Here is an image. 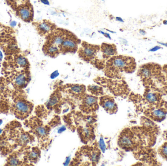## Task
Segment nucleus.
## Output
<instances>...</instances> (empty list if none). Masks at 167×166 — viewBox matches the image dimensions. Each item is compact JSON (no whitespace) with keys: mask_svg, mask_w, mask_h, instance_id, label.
<instances>
[{"mask_svg":"<svg viewBox=\"0 0 167 166\" xmlns=\"http://www.w3.org/2000/svg\"><path fill=\"white\" fill-rule=\"evenodd\" d=\"M136 63L133 58L124 56H114L108 60L105 73L109 77H116L120 73H132L135 71Z\"/></svg>","mask_w":167,"mask_h":166,"instance_id":"nucleus-1","label":"nucleus"},{"mask_svg":"<svg viewBox=\"0 0 167 166\" xmlns=\"http://www.w3.org/2000/svg\"><path fill=\"white\" fill-rule=\"evenodd\" d=\"M0 50L5 55L22 52L13 28L0 21Z\"/></svg>","mask_w":167,"mask_h":166,"instance_id":"nucleus-2","label":"nucleus"},{"mask_svg":"<svg viewBox=\"0 0 167 166\" xmlns=\"http://www.w3.org/2000/svg\"><path fill=\"white\" fill-rule=\"evenodd\" d=\"M16 98H15L11 106V110L17 118L23 119L29 116L33 108L32 103L23 98V90H15Z\"/></svg>","mask_w":167,"mask_h":166,"instance_id":"nucleus-3","label":"nucleus"},{"mask_svg":"<svg viewBox=\"0 0 167 166\" xmlns=\"http://www.w3.org/2000/svg\"><path fill=\"white\" fill-rule=\"evenodd\" d=\"M16 17L23 22L32 23L34 19V9L29 0L24 2L12 10Z\"/></svg>","mask_w":167,"mask_h":166,"instance_id":"nucleus-4","label":"nucleus"},{"mask_svg":"<svg viewBox=\"0 0 167 166\" xmlns=\"http://www.w3.org/2000/svg\"><path fill=\"white\" fill-rule=\"evenodd\" d=\"M80 43V40L74 34L69 31L63 43L59 47L60 53L63 54L74 53L77 50Z\"/></svg>","mask_w":167,"mask_h":166,"instance_id":"nucleus-5","label":"nucleus"},{"mask_svg":"<svg viewBox=\"0 0 167 166\" xmlns=\"http://www.w3.org/2000/svg\"><path fill=\"white\" fill-rule=\"evenodd\" d=\"M100 50V46L91 45L84 42L78 50V54L82 59L89 62L95 59Z\"/></svg>","mask_w":167,"mask_h":166,"instance_id":"nucleus-6","label":"nucleus"},{"mask_svg":"<svg viewBox=\"0 0 167 166\" xmlns=\"http://www.w3.org/2000/svg\"><path fill=\"white\" fill-rule=\"evenodd\" d=\"M32 24L38 34L42 37L47 36L52 31L56 28V26L55 24L46 20L38 22H33Z\"/></svg>","mask_w":167,"mask_h":166,"instance_id":"nucleus-7","label":"nucleus"},{"mask_svg":"<svg viewBox=\"0 0 167 166\" xmlns=\"http://www.w3.org/2000/svg\"><path fill=\"white\" fill-rule=\"evenodd\" d=\"M69 31L62 28H55L46 36V42L51 43L59 47L67 36Z\"/></svg>","mask_w":167,"mask_h":166,"instance_id":"nucleus-8","label":"nucleus"},{"mask_svg":"<svg viewBox=\"0 0 167 166\" xmlns=\"http://www.w3.org/2000/svg\"><path fill=\"white\" fill-rule=\"evenodd\" d=\"M81 109L86 113L95 112L98 109V98L92 96H86L82 101Z\"/></svg>","mask_w":167,"mask_h":166,"instance_id":"nucleus-9","label":"nucleus"},{"mask_svg":"<svg viewBox=\"0 0 167 166\" xmlns=\"http://www.w3.org/2000/svg\"><path fill=\"white\" fill-rule=\"evenodd\" d=\"M99 104L108 113L113 114L117 111V106L113 97L108 96H102L100 99Z\"/></svg>","mask_w":167,"mask_h":166,"instance_id":"nucleus-10","label":"nucleus"},{"mask_svg":"<svg viewBox=\"0 0 167 166\" xmlns=\"http://www.w3.org/2000/svg\"><path fill=\"white\" fill-rule=\"evenodd\" d=\"M43 51L46 55L51 58H56L60 53L59 47L51 43L45 42L43 46Z\"/></svg>","mask_w":167,"mask_h":166,"instance_id":"nucleus-11","label":"nucleus"},{"mask_svg":"<svg viewBox=\"0 0 167 166\" xmlns=\"http://www.w3.org/2000/svg\"><path fill=\"white\" fill-rule=\"evenodd\" d=\"M100 50L103 53V57L109 58L117 55L116 46L113 44L103 43L100 46Z\"/></svg>","mask_w":167,"mask_h":166,"instance_id":"nucleus-12","label":"nucleus"},{"mask_svg":"<svg viewBox=\"0 0 167 166\" xmlns=\"http://www.w3.org/2000/svg\"><path fill=\"white\" fill-rule=\"evenodd\" d=\"M118 145L120 147L124 149L132 148L134 141L132 136L128 133H123L119 139Z\"/></svg>","mask_w":167,"mask_h":166,"instance_id":"nucleus-13","label":"nucleus"},{"mask_svg":"<svg viewBox=\"0 0 167 166\" xmlns=\"http://www.w3.org/2000/svg\"><path fill=\"white\" fill-rule=\"evenodd\" d=\"M40 153L37 148H33L32 150L27 153V160L32 163H36L40 157Z\"/></svg>","mask_w":167,"mask_h":166,"instance_id":"nucleus-14","label":"nucleus"},{"mask_svg":"<svg viewBox=\"0 0 167 166\" xmlns=\"http://www.w3.org/2000/svg\"><path fill=\"white\" fill-rule=\"evenodd\" d=\"M21 159L18 156V154L15 153V154H13L11 156H9L7 159V164L8 165L10 166H18L21 165Z\"/></svg>","mask_w":167,"mask_h":166,"instance_id":"nucleus-15","label":"nucleus"},{"mask_svg":"<svg viewBox=\"0 0 167 166\" xmlns=\"http://www.w3.org/2000/svg\"><path fill=\"white\" fill-rule=\"evenodd\" d=\"M28 0H5L8 6H9L11 10L14 9L19 5H21Z\"/></svg>","mask_w":167,"mask_h":166,"instance_id":"nucleus-16","label":"nucleus"},{"mask_svg":"<svg viewBox=\"0 0 167 166\" xmlns=\"http://www.w3.org/2000/svg\"><path fill=\"white\" fill-rule=\"evenodd\" d=\"M88 91L93 95L96 96L102 95L103 90L100 87L98 86L91 85L88 87Z\"/></svg>","mask_w":167,"mask_h":166,"instance_id":"nucleus-17","label":"nucleus"},{"mask_svg":"<svg viewBox=\"0 0 167 166\" xmlns=\"http://www.w3.org/2000/svg\"><path fill=\"white\" fill-rule=\"evenodd\" d=\"M70 90L74 93L83 94L86 91V87L82 85H72L70 86Z\"/></svg>","mask_w":167,"mask_h":166,"instance_id":"nucleus-18","label":"nucleus"},{"mask_svg":"<svg viewBox=\"0 0 167 166\" xmlns=\"http://www.w3.org/2000/svg\"><path fill=\"white\" fill-rule=\"evenodd\" d=\"M166 112L163 109H157L152 112V116L156 119H161L165 117Z\"/></svg>","mask_w":167,"mask_h":166,"instance_id":"nucleus-19","label":"nucleus"},{"mask_svg":"<svg viewBox=\"0 0 167 166\" xmlns=\"http://www.w3.org/2000/svg\"><path fill=\"white\" fill-rule=\"evenodd\" d=\"M35 134L37 135L39 137H43V136H46V130L42 126H37L35 129Z\"/></svg>","mask_w":167,"mask_h":166,"instance_id":"nucleus-20","label":"nucleus"},{"mask_svg":"<svg viewBox=\"0 0 167 166\" xmlns=\"http://www.w3.org/2000/svg\"><path fill=\"white\" fill-rule=\"evenodd\" d=\"M140 74L141 76L144 78H149L151 76V72L150 69L148 67H142L140 70Z\"/></svg>","mask_w":167,"mask_h":166,"instance_id":"nucleus-21","label":"nucleus"},{"mask_svg":"<svg viewBox=\"0 0 167 166\" xmlns=\"http://www.w3.org/2000/svg\"><path fill=\"white\" fill-rule=\"evenodd\" d=\"M147 101L149 103H154L158 100V96L155 93H149L147 94L146 96Z\"/></svg>","mask_w":167,"mask_h":166,"instance_id":"nucleus-22","label":"nucleus"},{"mask_svg":"<svg viewBox=\"0 0 167 166\" xmlns=\"http://www.w3.org/2000/svg\"><path fill=\"white\" fill-rule=\"evenodd\" d=\"M58 99H59V96L58 95H54L52 96V98L50 99V101H49V106H52L54 105L58 101Z\"/></svg>","mask_w":167,"mask_h":166,"instance_id":"nucleus-23","label":"nucleus"},{"mask_svg":"<svg viewBox=\"0 0 167 166\" xmlns=\"http://www.w3.org/2000/svg\"><path fill=\"white\" fill-rule=\"evenodd\" d=\"M161 153L164 157L167 158V145L164 146L161 149Z\"/></svg>","mask_w":167,"mask_h":166,"instance_id":"nucleus-24","label":"nucleus"},{"mask_svg":"<svg viewBox=\"0 0 167 166\" xmlns=\"http://www.w3.org/2000/svg\"><path fill=\"white\" fill-rule=\"evenodd\" d=\"M100 148L102 150V151L103 152H104L106 149V146L102 138H101L100 140Z\"/></svg>","mask_w":167,"mask_h":166,"instance_id":"nucleus-25","label":"nucleus"},{"mask_svg":"<svg viewBox=\"0 0 167 166\" xmlns=\"http://www.w3.org/2000/svg\"><path fill=\"white\" fill-rule=\"evenodd\" d=\"M161 48H162V47H161V46H160L156 45L155 46H154L153 48H151V49L149 50V51H150V52H155V51H157L158 50L161 49Z\"/></svg>","mask_w":167,"mask_h":166,"instance_id":"nucleus-26","label":"nucleus"},{"mask_svg":"<svg viewBox=\"0 0 167 166\" xmlns=\"http://www.w3.org/2000/svg\"><path fill=\"white\" fill-rule=\"evenodd\" d=\"M59 74L58 73V71H55L51 74L50 78H52V79H54V78H55L58 77Z\"/></svg>","mask_w":167,"mask_h":166,"instance_id":"nucleus-27","label":"nucleus"},{"mask_svg":"<svg viewBox=\"0 0 167 166\" xmlns=\"http://www.w3.org/2000/svg\"><path fill=\"white\" fill-rule=\"evenodd\" d=\"M100 33H101V34H103V35H104L106 37L108 38H109V39H111V38H110V35H109V34H108V33H104V32L101 31H99Z\"/></svg>","mask_w":167,"mask_h":166,"instance_id":"nucleus-28","label":"nucleus"},{"mask_svg":"<svg viewBox=\"0 0 167 166\" xmlns=\"http://www.w3.org/2000/svg\"><path fill=\"white\" fill-rule=\"evenodd\" d=\"M41 1L45 5H50V2L48 0H41Z\"/></svg>","mask_w":167,"mask_h":166,"instance_id":"nucleus-29","label":"nucleus"},{"mask_svg":"<svg viewBox=\"0 0 167 166\" xmlns=\"http://www.w3.org/2000/svg\"><path fill=\"white\" fill-rule=\"evenodd\" d=\"M139 33H140L142 35H143V36L145 35L146 34V32L145 31L143 30V29H140V30H139Z\"/></svg>","mask_w":167,"mask_h":166,"instance_id":"nucleus-30","label":"nucleus"},{"mask_svg":"<svg viewBox=\"0 0 167 166\" xmlns=\"http://www.w3.org/2000/svg\"><path fill=\"white\" fill-rule=\"evenodd\" d=\"M116 20L117 21H118V22H124L123 20L121 18H120V17H116Z\"/></svg>","mask_w":167,"mask_h":166,"instance_id":"nucleus-31","label":"nucleus"},{"mask_svg":"<svg viewBox=\"0 0 167 166\" xmlns=\"http://www.w3.org/2000/svg\"><path fill=\"white\" fill-rule=\"evenodd\" d=\"M161 45L164 46L165 47H167V43H163V42H158Z\"/></svg>","mask_w":167,"mask_h":166,"instance_id":"nucleus-32","label":"nucleus"},{"mask_svg":"<svg viewBox=\"0 0 167 166\" xmlns=\"http://www.w3.org/2000/svg\"><path fill=\"white\" fill-rule=\"evenodd\" d=\"M164 24L165 25H167V20H165V21H163Z\"/></svg>","mask_w":167,"mask_h":166,"instance_id":"nucleus-33","label":"nucleus"},{"mask_svg":"<svg viewBox=\"0 0 167 166\" xmlns=\"http://www.w3.org/2000/svg\"><path fill=\"white\" fill-rule=\"evenodd\" d=\"M165 71H166V73H167V67L166 68V69H165Z\"/></svg>","mask_w":167,"mask_h":166,"instance_id":"nucleus-34","label":"nucleus"}]
</instances>
